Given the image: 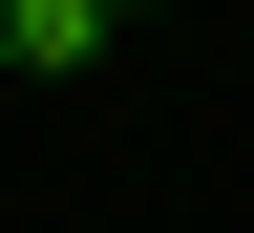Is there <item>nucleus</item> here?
Returning <instances> with one entry per match:
<instances>
[{"label":"nucleus","instance_id":"nucleus-1","mask_svg":"<svg viewBox=\"0 0 254 233\" xmlns=\"http://www.w3.org/2000/svg\"><path fill=\"white\" fill-rule=\"evenodd\" d=\"M0 64L64 85V64H106V0H0Z\"/></svg>","mask_w":254,"mask_h":233},{"label":"nucleus","instance_id":"nucleus-2","mask_svg":"<svg viewBox=\"0 0 254 233\" xmlns=\"http://www.w3.org/2000/svg\"><path fill=\"white\" fill-rule=\"evenodd\" d=\"M106 21H127V0H106Z\"/></svg>","mask_w":254,"mask_h":233}]
</instances>
